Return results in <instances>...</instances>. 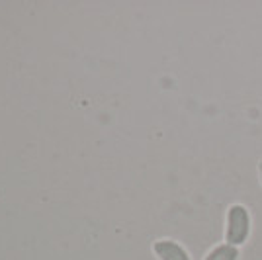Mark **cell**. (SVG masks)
<instances>
[{"label":"cell","mask_w":262,"mask_h":260,"mask_svg":"<svg viewBox=\"0 0 262 260\" xmlns=\"http://www.w3.org/2000/svg\"><path fill=\"white\" fill-rule=\"evenodd\" d=\"M252 231V215L251 209L245 204H231L225 211V231H223V239L225 243H229L233 247H243Z\"/></svg>","instance_id":"obj_1"},{"label":"cell","mask_w":262,"mask_h":260,"mask_svg":"<svg viewBox=\"0 0 262 260\" xmlns=\"http://www.w3.org/2000/svg\"><path fill=\"white\" fill-rule=\"evenodd\" d=\"M151 250L157 256V260H192V256H190V252H188L184 245L170 237H163L153 241Z\"/></svg>","instance_id":"obj_2"},{"label":"cell","mask_w":262,"mask_h":260,"mask_svg":"<svg viewBox=\"0 0 262 260\" xmlns=\"http://www.w3.org/2000/svg\"><path fill=\"white\" fill-rule=\"evenodd\" d=\"M241 258V249L233 247L229 243H219L213 249H209L202 260H239Z\"/></svg>","instance_id":"obj_3"},{"label":"cell","mask_w":262,"mask_h":260,"mask_svg":"<svg viewBox=\"0 0 262 260\" xmlns=\"http://www.w3.org/2000/svg\"><path fill=\"white\" fill-rule=\"evenodd\" d=\"M256 170H258V182H260V186H262V159L258 161V166H256Z\"/></svg>","instance_id":"obj_4"}]
</instances>
